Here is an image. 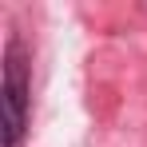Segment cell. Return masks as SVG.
Wrapping results in <instances>:
<instances>
[{"label": "cell", "instance_id": "cell-1", "mask_svg": "<svg viewBox=\"0 0 147 147\" xmlns=\"http://www.w3.org/2000/svg\"><path fill=\"white\" fill-rule=\"evenodd\" d=\"M28 99H32V80H28V56L20 36L12 32L4 44V84H0V107H4V147H20L28 131Z\"/></svg>", "mask_w": 147, "mask_h": 147}]
</instances>
